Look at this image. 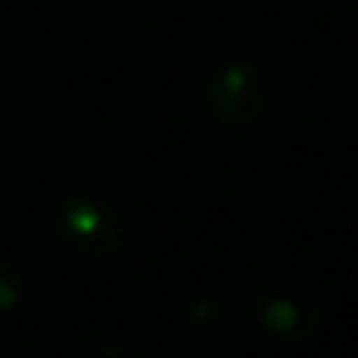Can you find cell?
I'll list each match as a JSON object with an SVG mask.
<instances>
[{
	"label": "cell",
	"mask_w": 358,
	"mask_h": 358,
	"mask_svg": "<svg viewBox=\"0 0 358 358\" xmlns=\"http://www.w3.org/2000/svg\"><path fill=\"white\" fill-rule=\"evenodd\" d=\"M244 304L266 336L292 345L308 343L324 320V304L317 292L289 273L254 279L244 292Z\"/></svg>",
	"instance_id": "cell-1"
},
{
	"label": "cell",
	"mask_w": 358,
	"mask_h": 358,
	"mask_svg": "<svg viewBox=\"0 0 358 358\" xmlns=\"http://www.w3.org/2000/svg\"><path fill=\"white\" fill-rule=\"evenodd\" d=\"M55 238L80 260H111L127 244V219L111 200L92 194L64 196L51 216Z\"/></svg>",
	"instance_id": "cell-2"
},
{
	"label": "cell",
	"mask_w": 358,
	"mask_h": 358,
	"mask_svg": "<svg viewBox=\"0 0 358 358\" xmlns=\"http://www.w3.org/2000/svg\"><path fill=\"white\" fill-rule=\"evenodd\" d=\"M203 101L210 117L225 130H248L270 108V80L250 61H229L206 80Z\"/></svg>",
	"instance_id": "cell-3"
},
{
	"label": "cell",
	"mask_w": 358,
	"mask_h": 358,
	"mask_svg": "<svg viewBox=\"0 0 358 358\" xmlns=\"http://www.w3.org/2000/svg\"><path fill=\"white\" fill-rule=\"evenodd\" d=\"M29 295L26 276L16 264L0 257V314H13Z\"/></svg>",
	"instance_id": "cell-4"
},
{
	"label": "cell",
	"mask_w": 358,
	"mask_h": 358,
	"mask_svg": "<svg viewBox=\"0 0 358 358\" xmlns=\"http://www.w3.org/2000/svg\"><path fill=\"white\" fill-rule=\"evenodd\" d=\"M187 320L196 330H219L225 320V304L216 298H196L187 304Z\"/></svg>",
	"instance_id": "cell-5"
},
{
	"label": "cell",
	"mask_w": 358,
	"mask_h": 358,
	"mask_svg": "<svg viewBox=\"0 0 358 358\" xmlns=\"http://www.w3.org/2000/svg\"><path fill=\"white\" fill-rule=\"evenodd\" d=\"M83 358H146V355L136 352V349H130V345H121V343H105V345L89 349Z\"/></svg>",
	"instance_id": "cell-6"
},
{
	"label": "cell",
	"mask_w": 358,
	"mask_h": 358,
	"mask_svg": "<svg viewBox=\"0 0 358 358\" xmlns=\"http://www.w3.org/2000/svg\"><path fill=\"white\" fill-rule=\"evenodd\" d=\"M349 105H352V115L358 117V73H355V80H352V86H349Z\"/></svg>",
	"instance_id": "cell-7"
}]
</instances>
